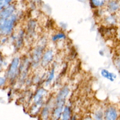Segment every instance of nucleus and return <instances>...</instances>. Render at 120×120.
<instances>
[{"label":"nucleus","instance_id":"f257e3e1","mask_svg":"<svg viewBox=\"0 0 120 120\" xmlns=\"http://www.w3.org/2000/svg\"><path fill=\"white\" fill-rule=\"evenodd\" d=\"M47 94H48V91L44 88H39L36 91L33 97V105L30 108V112L33 115L40 113L41 108L45 105V100Z\"/></svg>","mask_w":120,"mask_h":120},{"label":"nucleus","instance_id":"f03ea898","mask_svg":"<svg viewBox=\"0 0 120 120\" xmlns=\"http://www.w3.org/2000/svg\"><path fill=\"white\" fill-rule=\"evenodd\" d=\"M21 64V60L19 57H14L10 62L9 67L8 69L6 77L8 80L11 83L16 82V80L19 77V68Z\"/></svg>","mask_w":120,"mask_h":120},{"label":"nucleus","instance_id":"7ed1b4c3","mask_svg":"<svg viewBox=\"0 0 120 120\" xmlns=\"http://www.w3.org/2000/svg\"><path fill=\"white\" fill-rule=\"evenodd\" d=\"M18 20V15L13 14L10 18L7 19L4 21L0 22V30H1V35L3 36H8L11 35L15 25L17 24Z\"/></svg>","mask_w":120,"mask_h":120},{"label":"nucleus","instance_id":"20e7f679","mask_svg":"<svg viewBox=\"0 0 120 120\" xmlns=\"http://www.w3.org/2000/svg\"><path fill=\"white\" fill-rule=\"evenodd\" d=\"M45 44H39L33 49L31 56V66L33 68H36L40 65L41 59L45 51Z\"/></svg>","mask_w":120,"mask_h":120},{"label":"nucleus","instance_id":"39448f33","mask_svg":"<svg viewBox=\"0 0 120 120\" xmlns=\"http://www.w3.org/2000/svg\"><path fill=\"white\" fill-rule=\"evenodd\" d=\"M119 111L116 106L110 105L105 108L104 120H118Z\"/></svg>","mask_w":120,"mask_h":120},{"label":"nucleus","instance_id":"423d86ee","mask_svg":"<svg viewBox=\"0 0 120 120\" xmlns=\"http://www.w3.org/2000/svg\"><path fill=\"white\" fill-rule=\"evenodd\" d=\"M54 58V52L51 49H48L45 51L42 55V58L41 59L40 65L44 68L48 67L53 61Z\"/></svg>","mask_w":120,"mask_h":120},{"label":"nucleus","instance_id":"0eeeda50","mask_svg":"<svg viewBox=\"0 0 120 120\" xmlns=\"http://www.w3.org/2000/svg\"><path fill=\"white\" fill-rule=\"evenodd\" d=\"M54 105V102L53 103H50V101L47 102L45 105L42 107L41 110L40 111V118L41 120H48L50 119V114L52 109Z\"/></svg>","mask_w":120,"mask_h":120},{"label":"nucleus","instance_id":"6e6552de","mask_svg":"<svg viewBox=\"0 0 120 120\" xmlns=\"http://www.w3.org/2000/svg\"><path fill=\"white\" fill-rule=\"evenodd\" d=\"M70 93V88L67 86L62 87L56 94L54 101L56 102H66L67 97Z\"/></svg>","mask_w":120,"mask_h":120},{"label":"nucleus","instance_id":"1a4fd4ad","mask_svg":"<svg viewBox=\"0 0 120 120\" xmlns=\"http://www.w3.org/2000/svg\"><path fill=\"white\" fill-rule=\"evenodd\" d=\"M65 106V105L54 104V108L52 109V111H51V114H50V119L51 120H60Z\"/></svg>","mask_w":120,"mask_h":120},{"label":"nucleus","instance_id":"9d476101","mask_svg":"<svg viewBox=\"0 0 120 120\" xmlns=\"http://www.w3.org/2000/svg\"><path fill=\"white\" fill-rule=\"evenodd\" d=\"M16 10V8L15 5L11 4H10L8 7H7L6 8H4L3 10H1V14H0V22L2 21H4L6 20L7 19L10 18L11 15H13L14 14V12Z\"/></svg>","mask_w":120,"mask_h":120},{"label":"nucleus","instance_id":"9b49d317","mask_svg":"<svg viewBox=\"0 0 120 120\" xmlns=\"http://www.w3.org/2000/svg\"><path fill=\"white\" fill-rule=\"evenodd\" d=\"M106 7L109 13L111 14H114L120 9V3L118 0H109Z\"/></svg>","mask_w":120,"mask_h":120},{"label":"nucleus","instance_id":"f8f14e48","mask_svg":"<svg viewBox=\"0 0 120 120\" xmlns=\"http://www.w3.org/2000/svg\"><path fill=\"white\" fill-rule=\"evenodd\" d=\"M72 110L69 105H65L60 120H70L72 119Z\"/></svg>","mask_w":120,"mask_h":120},{"label":"nucleus","instance_id":"ddd939ff","mask_svg":"<svg viewBox=\"0 0 120 120\" xmlns=\"http://www.w3.org/2000/svg\"><path fill=\"white\" fill-rule=\"evenodd\" d=\"M101 75H102V77H103L104 78H105V79L108 80L111 82H113L116 78V74H114L113 72H111L110 71H108L106 69H103L101 70Z\"/></svg>","mask_w":120,"mask_h":120},{"label":"nucleus","instance_id":"4468645a","mask_svg":"<svg viewBox=\"0 0 120 120\" xmlns=\"http://www.w3.org/2000/svg\"><path fill=\"white\" fill-rule=\"evenodd\" d=\"M104 22H105V24L108 26H111V27H113V26L116 25V22H117V19L115 14H111L107 15V16L105 17L104 19Z\"/></svg>","mask_w":120,"mask_h":120},{"label":"nucleus","instance_id":"2eb2a0df","mask_svg":"<svg viewBox=\"0 0 120 120\" xmlns=\"http://www.w3.org/2000/svg\"><path fill=\"white\" fill-rule=\"evenodd\" d=\"M109 0H90L91 7L93 8H100L105 6Z\"/></svg>","mask_w":120,"mask_h":120},{"label":"nucleus","instance_id":"dca6fc26","mask_svg":"<svg viewBox=\"0 0 120 120\" xmlns=\"http://www.w3.org/2000/svg\"><path fill=\"white\" fill-rule=\"evenodd\" d=\"M104 113L105 110L102 108H98L93 113V120H104Z\"/></svg>","mask_w":120,"mask_h":120},{"label":"nucleus","instance_id":"f3484780","mask_svg":"<svg viewBox=\"0 0 120 120\" xmlns=\"http://www.w3.org/2000/svg\"><path fill=\"white\" fill-rule=\"evenodd\" d=\"M54 77H55V67L53 66L51 68V69L50 70V71L48 72V75L47 76V78L45 79V85L46 86H49L50 83L53 82V80L54 79Z\"/></svg>","mask_w":120,"mask_h":120},{"label":"nucleus","instance_id":"a211bd4d","mask_svg":"<svg viewBox=\"0 0 120 120\" xmlns=\"http://www.w3.org/2000/svg\"><path fill=\"white\" fill-rule=\"evenodd\" d=\"M24 35H25V33L23 30H21L18 36L17 37V41H16V46L19 49L21 46H22V44H23V40H24Z\"/></svg>","mask_w":120,"mask_h":120},{"label":"nucleus","instance_id":"6ab92c4d","mask_svg":"<svg viewBox=\"0 0 120 120\" xmlns=\"http://www.w3.org/2000/svg\"><path fill=\"white\" fill-rule=\"evenodd\" d=\"M65 38H66V35L62 32H59L52 36L51 40H52V41H54V42H56V41L64 40Z\"/></svg>","mask_w":120,"mask_h":120},{"label":"nucleus","instance_id":"aec40b11","mask_svg":"<svg viewBox=\"0 0 120 120\" xmlns=\"http://www.w3.org/2000/svg\"><path fill=\"white\" fill-rule=\"evenodd\" d=\"M36 29V22L35 21H30L28 24V33L30 35H33Z\"/></svg>","mask_w":120,"mask_h":120},{"label":"nucleus","instance_id":"412c9836","mask_svg":"<svg viewBox=\"0 0 120 120\" xmlns=\"http://www.w3.org/2000/svg\"><path fill=\"white\" fill-rule=\"evenodd\" d=\"M12 0H0V9L3 10L11 4Z\"/></svg>","mask_w":120,"mask_h":120},{"label":"nucleus","instance_id":"4be33fe9","mask_svg":"<svg viewBox=\"0 0 120 120\" xmlns=\"http://www.w3.org/2000/svg\"><path fill=\"white\" fill-rule=\"evenodd\" d=\"M113 62H114V64H115L119 73L120 74V56L116 57V58L114 59Z\"/></svg>","mask_w":120,"mask_h":120},{"label":"nucleus","instance_id":"5701e85b","mask_svg":"<svg viewBox=\"0 0 120 120\" xmlns=\"http://www.w3.org/2000/svg\"><path fill=\"white\" fill-rule=\"evenodd\" d=\"M0 85H1V87H3V86L5 84V82H6V81L8 80V78L7 77L5 76V77H1V78H0Z\"/></svg>","mask_w":120,"mask_h":120},{"label":"nucleus","instance_id":"b1692460","mask_svg":"<svg viewBox=\"0 0 120 120\" xmlns=\"http://www.w3.org/2000/svg\"><path fill=\"white\" fill-rule=\"evenodd\" d=\"M118 37H119V40L120 41V29H119V35H118Z\"/></svg>","mask_w":120,"mask_h":120},{"label":"nucleus","instance_id":"393cba45","mask_svg":"<svg viewBox=\"0 0 120 120\" xmlns=\"http://www.w3.org/2000/svg\"><path fill=\"white\" fill-rule=\"evenodd\" d=\"M70 120H76V116H73V117H72V119Z\"/></svg>","mask_w":120,"mask_h":120}]
</instances>
